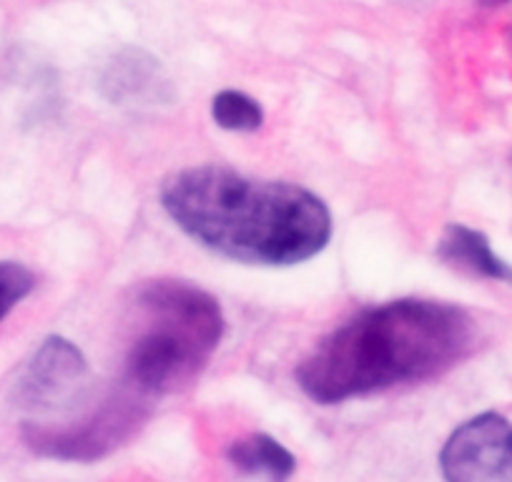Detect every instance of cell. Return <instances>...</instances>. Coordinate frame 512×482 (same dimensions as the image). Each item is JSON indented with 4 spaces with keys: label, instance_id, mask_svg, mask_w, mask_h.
Masks as SVG:
<instances>
[{
    "label": "cell",
    "instance_id": "9c48e42d",
    "mask_svg": "<svg viewBox=\"0 0 512 482\" xmlns=\"http://www.w3.org/2000/svg\"><path fill=\"white\" fill-rule=\"evenodd\" d=\"M226 460L244 475L269 477V480H289L297 470V460L292 452L282 442L262 435V432L231 442V447L226 450Z\"/></svg>",
    "mask_w": 512,
    "mask_h": 482
},
{
    "label": "cell",
    "instance_id": "3957f363",
    "mask_svg": "<svg viewBox=\"0 0 512 482\" xmlns=\"http://www.w3.org/2000/svg\"><path fill=\"white\" fill-rule=\"evenodd\" d=\"M139 332L123 362V385L164 397L196 382L224 337L219 302L184 279H151L136 289Z\"/></svg>",
    "mask_w": 512,
    "mask_h": 482
},
{
    "label": "cell",
    "instance_id": "5b68a950",
    "mask_svg": "<svg viewBox=\"0 0 512 482\" xmlns=\"http://www.w3.org/2000/svg\"><path fill=\"white\" fill-rule=\"evenodd\" d=\"M442 475L450 482L512 480V425L497 412L462 422L440 452Z\"/></svg>",
    "mask_w": 512,
    "mask_h": 482
},
{
    "label": "cell",
    "instance_id": "52a82bcc",
    "mask_svg": "<svg viewBox=\"0 0 512 482\" xmlns=\"http://www.w3.org/2000/svg\"><path fill=\"white\" fill-rule=\"evenodd\" d=\"M101 91L113 103H159L171 98L169 78L154 56L123 51L101 73Z\"/></svg>",
    "mask_w": 512,
    "mask_h": 482
},
{
    "label": "cell",
    "instance_id": "7c38bea8",
    "mask_svg": "<svg viewBox=\"0 0 512 482\" xmlns=\"http://www.w3.org/2000/svg\"><path fill=\"white\" fill-rule=\"evenodd\" d=\"M485 6H497V3H505V0H482Z\"/></svg>",
    "mask_w": 512,
    "mask_h": 482
},
{
    "label": "cell",
    "instance_id": "ba28073f",
    "mask_svg": "<svg viewBox=\"0 0 512 482\" xmlns=\"http://www.w3.org/2000/svg\"><path fill=\"white\" fill-rule=\"evenodd\" d=\"M437 257L460 272L472 277L490 279V282L512 284V267L502 257H497L482 231L470 229L465 224H450L442 231L437 244Z\"/></svg>",
    "mask_w": 512,
    "mask_h": 482
},
{
    "label": "cell",
    "instance_id": "277c9868",
    "mask_svg": "<svg viewBox=\"0 0 512 482\" xmlns=\"http://www.w3.org/2000/svg\"><path fill=\"white\" fill-rule=\"evenodd\" d=\"M151 417L149 397L121 385L93 410L68 422L26 420L21 437L36 455L66 462H91L111 455L139 435Z\"/></svg>",
    "mask_w": 512,
    "mask_h": 482
},
{
    "label": "cell",
    "instance_id": "8992f818",
    "mask_svg": "<svg viewBox=\"0 0 512 482\" xmlns=\"http://www.w3.org/2000/svg\"><path fill=\"white\" fill-rule=\"evenodd\" d=\"M88 375L86 357L66 337H46L28 359L16 382V405L31 412H48L66 405Z\"/></svg>",
    "mask_w": 512,
    "mask_h": 482
},
{
    "label": "cell",
    "instance_id": "8fae6325",
    "mask_svg": "<svg viewBox=\"0 0 512 482\" xmlns=\"http://www.w3.org/2000/svg\"><path fill=\"white\" fill-rule=\"evenodd\" d=\"M36 274L18 262H0V322L36 289Z\"/></svg>",
    "mask_w": 512,
    "mask_h": 482
},
{
    "label": "cell",
    "instance_id": "7a4b0ae2",
    "mask_svg": "<svg viewBox=\"0 0 512 482\" xmlns=\"http://www.w3.org/2000/svg\"><path fill=\"white\" fill-rule=\"evenodd\" d=\"M161 204L191 239L241 264L292 267L317 257L332 239V214L317 194L224 166L171 174Z\"/></svg>",
    "mask_w": 512,
    "mask_h": 482
},
{
    "label": "cell",
    "instance_id": "6da1fadb",
    "mask_svg": "<svg viewBox=\"0 0 512 482\" xmlns=\"http://www.w3.org/2000/svg\"><path fill=\"white\" fill-rule=\"evenodd\" d=\"M477 347V324L462 307L395 299L369 307L319 339L299 362L297 385L317 405L445 375Z\"/></svg>",
    "mask_w": 512,
    "mask_h": 482
},
{
    "label": "cell",
    "instance_id": "30bf717a",
    "mask_svg": "<svg viewBox=\"0 0 512 482\" xmlns=\"http://www.w3.org/2000/svg\"><path fill=\"white\" fill-rule=\"evenodd\" d=\"M211 118L221 129L251 134V131L262 129L264 108L249 93L229 88V91H221L211 98Z\"/></svg>",
    "mask_w": 512,
    "mask_h": 482
}]
</instances>
